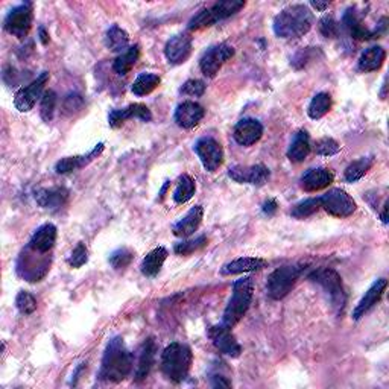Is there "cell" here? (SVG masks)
<instances>
[{
	"mask_svg": "<svg viewBox=\"0 0 389 389\" xmlns=\"http://www.w3.org/2000/svg\"><path fill=\"white\" fill-rule=\"evenodd\" d=\"M132 362L134 359H132V354L127 349L123 339L120 336L113 338L105 349L101 370H99V379L104 382L119 383L131 374Z\"/></svg>",
	"mask_w": 389,
	"mask_h": 389,
	"instance_id": "1",
	"label": "cell"
},
{
	"mask_svg": "<svg viewBox=\"0 0 389 389\" xmlns=\"http://www.w3.org/2000/svg\"><path fill=\"white\" fill-rule=\"evenodd\" d=\"M313 24V14L308 5H289L274 19V32L280 38H300L308 34Z\"/></svg>",
	"mask_w": 389,
	"mask_h": 389,
	"instance_id": "2",
	"label": "cell"
},
{
	"mask_svg": "<svg viewBox=\"0 0 389 389\" xmlns=\"http://www.w3.org/2000/svg\"><path fill=\"white\" fill-rule=\"evenodd\" d=\"M193 353L187 345L173 342L164 349L161 354L163 374L173 383H181L187 379L192 368Z\"/></svg>",
	"mask_w": 389,
	"mask_h": 389,
	"instance_id": "3",
	"label": "cell"
},
{
	"mask_svg": "<svg viewBox=\"0 0 389 389\" xmlns=\"http://www.w3.org/2000/svg\"><path fill=\"white\" fill-rule=\"evenodd\" d=\"M253 294H254L253 278L244 277L241 280L235 281L233 295H231L225 312H223L222 324L233 328L237 322L246 315V312L250 309L253 301Z\"/></svg>",
	"mask_w": 389,
	"mask_h": 389,
	"instance_id": "4",
	"label": "cell"
},
{
	"mask_svg": "<svg viewBox=\"0 0 389 389\" xmlns=\"http://www.w3.org/2000/svg\"><path fill=\"white\" fill-rule=\"evenodd\" d=\"M242 8H245V2H242V0H222V2L214 3L210 8L201 10L189 22L187 28L189 31H201L204 28H210L214 23L235 15Z\"/></svg>",
	"mask_w": 389,
	"mask_h": 389,
	"instance_id": "5",
	"label": "cell"
},
{
	"mask_svg": "<svg viewBox=\"0 0 389 389\" xmlns=\"http://www.w3.org/2000/svg\"><path fill=\"white\" fill-rule=\"evenodd\" d=\"M309 280L319 285L327 292L330 301H332L336 312H342L347 303V296L344 292L342 278L332 268H319L309 274Z\"/></svg>",
	"mask_w": 389,
	"mask_h": 389,
	"instance_id": "6",
	"label": "cell"
},
{
	"mask_svg": "<svg viewBox=\"0 0 389 389\" xmlns=\"http://www.w3.org/2000/svg\"><path fill=\"white\" fill-rule=\"evenodd\" d=\"M303 274L301 264H287L276 269L268 277L267 291L272 300H283L292 291L298 278Z\"/></svg>",
	"mask_w": 389,
	"mask_h": 389,
	"instance_id": "7",
	"label": "cell"
},
{
	"mask_svg": "<svg viewBox=\"0 0 389 389\" xmlns=\"http://www.w3.org/2000/svg\"><path fill=\"white\" fill-rule=\"evenodd\" d=\"M321 209H324L328 214L335 218H349L358 209L356 201L342 189H330L322 196Z\"/></svg>",
	"mask_w": 389,
	"mask_h": 389,
	"instance_id": "8",
	"label": "cell"
},
{
	"mask_svg": "<svg viewBox=\"0 0 389 389\" xmlns=\"http://www.w3.org/2000/svg\"><path fill=\"white\" fill-rule=\"evenodd\" d=\"M32 20H34V14H32L31 3H22L13 8V10L6 14L3 28L8 34L17 38H24L29 34L32 28Z\"/></svg>",
	"mask_w": 389,
	"mask_h": 389,
	"instance_id": "9",
	"label": "cell"
},
{
	"mask_svg": "<svg viewBox=\"0 0 389 389\" xmlns=\"http://www.w3.org/2000/svg\"><path fill=\"white\" fill-rule=\"evenodd\" d=\"M235 56V47L227 43L212 46L209 51L204 52L200 60V68L207 78H214L222 69V65Z\"/></svg>",
	"mask_w": 389,
	"mask_h": 389,
	"instance_id": "10",
	"label": "cell"
},
{
	"mask_svg": "<svg viewBox=\"0 0 389 389\" xmlns=\"http://www.w3.org/2000/svg\"><path fill=\"white\" fill-rule=\"evenodd\" d=\"M195 152L207 172H216L223 163L222 145L213 137H203L195 143Z\"/></svg>",
	"mask_w": 389,
	"mask_h": 389,
	"instance_id": "11",
	"label": "cell"
},
{
	"mask_svg": "<svg viewBox=\"0 0 389 389\" xmlns=\"http://www.w3.org/2000/svg\"><path fill=\"white\" fill-rule=\"evenodd\" d=\"M49 78H51L49 72H43L35 81H32L29 86L22 87L19 92L15 93L14 97L15 109H17L20 113H28L34 109V105L37 104L38 99H41V96H43V88L47 84Z\"/></svg>",
	"mask_w": 389,
	"mask_h": 389,
	"instance_id": "12",
	"label": "cell"
},
{
	"mask_svg": "<svg viewBox=\"0 0 389 389\" xmlns=\"http://www.w3.org/2000/svg\"><path fill=\"white\" fill-rule=\"evenodd\" d=\"M209 338L213 345L225 356L230 358H239L242 353V347L237 342L236 336L231 333V328L225 324H218L209 328Z\"/></svg>",
	"mask_w": 389,
	"mask_h": 389,
	"instance_id": "13",
	"label": "cell"
},
{
	"mask_svg": "<svg viewBox=\"0 0 389 389\" xmlns=\"http://www.w3.org/2000/svg\"><path fill=\"white\" fill-rule=\"evenodd\" d=\"M193 49V40L187 32H181V34L173 35L168 40L166 46H164V55L166 60L173 64H183L189 60V56L192 55Z\"/></svg>",
	"mask_w": 389,
	"mask_h": 389,
	"instance_id": "14",
	"label": "cell"
},
{
	"mask_svg": "<svg viewBox=\"0 0 389 389\" xmlns=\"http://www.w3.org/2000/svg\"><path fill=\"white\" fill-rule=\"evenodd\" d=\"M228 177L239 184H251L262 187L268 183L271 172L263 164L254 166H235L228 170Z\"/></svg>",
	"mask_w": 389,
	"mask_h": 389,
	"instance_id": "15",
	"label": "cell"
},
{
	"mask_svg": "<svg viewBox=\"0 0 389 389\" xmlns=\"http://www.w3.org/2000/svg\"><path fill=\"white\" fill-rule=\"evenodd\" d=\"M386 287H388L386 278H379L377 281H374V283H372L371 287L365 292V295L362 296V300L358 303V305H356V309L353 310V319L359 321L365 317L367 313L374 308L380 300H382Z\"/></svg>",
	"mask_w": 389,
	"mask_h": 389,
	"instance_id": "16",
	"label": "cell"
},
{
	"mask_svg": "<svg viewBox=\"0 0 389 389\" xmlns=\"http://www.w3.org/2000/svg\"><path fill=\"white\" fill-rule=\"evenodd\" d=\"M204 114L205 110L203 109V105L195 101H184L177 106L175 114H173V120H175L180 128L192 129L203 120Z\"/></svg>",
	"mask_w": 389,
	"mask_h": 389,
	"instance_id": "17",
	"label": "cell"
},
{
	"mask_svg": "<svg viewBox=\"0 0 389 389\" xmlns=\"http://www.w3.org/2000/svg\"><path fill=\"white\" fill-rule=\"evenodd\" d=\"M129 119H140L143 122H149L152 119V114L145 104H131L127 109L113 110L109 116V123L111 128H119Z\"/></svg>",
	"mask_w": 389,
	"mask_h": 389,
	"instance_id": "18",
	"label": "cell"
},
{
	"mask_svg": "<svg viewBox=\"0 0 389 389\" xmlns=\"http://www.w3.org/2000/svg\"><path fill=\"white\" fill-rule=\"evenodd\" d=\"M263 136V127L257 119L246 118L237 122L235 127V140L242 146H251L257 143Z\"/></svg>",
	"mask_w": 389,
	"mask_h": 389,
	"instance_id": "19",
	"label": "cell"
},
{
	"mask_svg": "<svg viewBox=\"0 0 389 389\" xmlns=\"http://www.w3.org/2000/svg\"><path fill=\"white\" fill-rule=\"evenodd\" d=\"M335 181L333 172L327 168H313L309 169L301 177V187L305 192H318L328 187Z\"/></svg>",
	"mask_w": 389,
	"mask_h": 389,
	"instance_id": "20",
	"label": "cell"
},
{
	"mask_svg": "<svg viewBox=\"0 0 389 389\" xmlns=\"http://www.w3.org/2000/svg\"><path fill=\"white\" fill-rule=\"evenodd\" d=\"M203 218H204V209H203V205H195L192 207L187 212V214L184 218H181L175 225L172 227V231H173V235H175L177 237H189V236H192L195 231L200 228L201 225V222H203Z\"/></svg>",
	"mask_w": 389,
	"mask_h": 389,
	"instance_id": "21",
	"label": "cell"
},
{
	"mask_svg": "<svg viewBox=\"0 0 389 389\" xmlns=\"http://www.w3.org/2000/svg\"><path fill=\"white\" fill-rule=\"evenodd\" d=\"M104 151V143H99L95 146L93 151H90L87 155H74V157H65V159H61L55 164V172L56 173H70L77 169H81L87 166L88 163H92L95 159H97L101 152Z\"/></svg>",
	"mask_w": 389,
	"mask_h": 389,
	"instance_id": "22",
	"label": "cell"
},
{
	"mask_svg": "<svg viewBox=\"0 0 389 389\" xmlns=\"http://www.w3.org/2000/svg\"><path fill=\"white\" fill-rule=\"evenodd\" d=\"M56 242V227L54 223H45L32 235L28 248L37 253L46 254L52 250Z\"/></svg>",
	"mask_w": 389,
	"mask_h": 389,
	"instance_id": "23",
	"label": "cell"
},
{
	"mask_svg": "<svg viewBox=\"0 0 389 389\" xmlns=\"http://www.w3.org/2000/svg\"><path fill=\"white\" fill-rule=\"evenodd\" d=\"M342 24H344V28L345 31L349 32L350 37L353 40H358V41H367V40H371V38H374L376 34L372 31H370L365 24L362 23L360 17L358 15V13H356L354 8H349L342 15Z\"/></svg>",
	"mask_w": 389,
	"mask_h": 389,
	"instance_id": "24",
	"label": "cell"
},
{
	"mask_svg": "<svg viewBox=\"0 0 389 389\" xmlns=\"http://www.w3.org/2000/svg\"><path fill=\"white\" fill-rule=\"evenodd\" d=\"M69 192L63 187L41 189L35 192V201L46 210H60L68 203Z\"/></svg>",
	"mask_w": 389,
	"mask_h": 389,
	"instance_id": "25",
	"label": "cell"
},
{
	"mask_svg": "<svg viewBox=\"0 0 389 389\" xmlns=\"http://www.w3.org/2000/svg\"><path fill=\"white\" fill-rule=\"evenodd\" d=\"M155 353H157L155 341L152 338H148L143 342L142 350H140L138 365L136 368V374H134L136 382H142V380H145L149 376V372H151L155 363Z\"/></svg>",
	"mask_w": 389,
	"mask_h": 389,
	"instance_id": "26",
	"label": "cell"
},
{
	"mask_svg": "<svg viewBox=\"0 0 389 389\" xmlns=\"http://www.w3.org/2000/svg\"><path fill=\"white\" fill-rule=\"evenodd\" d=\"M268 262L260 257H241L236 260H231L225 263L221 268L222 276H236V274H245V272L259 271L262 268H267Z\"/></svg>",
	"mask_w": 389,
	"mask_h": 389,
	"instance_id": "27",
	"label": "cell"
},
{
	"mask_svg": "<svg viewBox=\"0 0 389 389\" xmlns=\"http://www.w3.org/2000/svg\"><path fill=\"white\" fill-rule=\"evenodd\" d=\"M168 259V250L163 246L154 248L151 253L146 254L142 264H140V271L145 277H157L160 274L164 262Z\"/></svg>",
	"mask_w": 389,
	"mask_h": 389,
	"instance_id": "28",
	"label": "cell"
},
{
	"mask_svg": "<svg viewBox=\"0 0 389 389\" xmlns=\"http://www.w3.org/2000/svg\"><path fill=\"white\" fill-rule=\"evenodd\" d=\"M310 151L312 146L308 131H298L287 149V159L292 163H303L309 157Z\"/></svg>",
	"mask_w": 389,
	"mask_h": 389,
	"instance_id": "29",
	"label": "cell"
},
{
	"mask_svg": "<svg viewBox=\"0 0 389 389\" xmlns=\"http://www.w3.org/2000/svg\"><path fill=\"white\" fill-rule=\"evenodd\" d=\"M386 60V51L380 46H372L367 49L359 58V70L362 72H376L382 68Z\"/></svg>",
	"mask_w": 389,
	"mask_h": 389,
	"instance_id": "30",
	"label": "cell"
},
{
	"mask_svg": "<svg viewBox=\"0 0 389 389\" xmlns=\"http://www.w3.org/2000/svg\"><path fill=\"white\" fill-rule=\"evenodd\" d=\"M140 58V46L134 45L128 47L125 52H122L118 58H116L114 63H113V70L120 74V77H125L128 74L132 68H134L136 63L138 61Z\"/></svg>",
	"mask_w": 389,
	"mask_h": 389,
	"instance_id": "31",
	"label": "cell"
},
{
	"mask_svg": "<svg viewBox=\"0 0 389 389\" xmlns=\"http://www.w3.org/2000/svg\"><path fill=\"white\" fill-rule=\"evenodd\" d=\"M129 45V35L125 29H122L118 24L106 31L105 34V46L110 49L111 52H125Z\"/></svg>",
	"mask_w": 389,
	"mask_h": 389,
	"instance_id": "32",
	"label": "cell"
},
{
	"mask_svg": "<svg viewBox=\"0 0 389 389\" xmlns=\"http://www.w3.org/2000/svg\"><path fill=\"white\" fill-rule=\"evenodd\" d=\"M196 192V181L184 173V175H181L177 181V186L175 190H173V201L177 204H186L187 201H190L193 198Z\"/></svg>",
	"mask_w": 389,
	"mask_h": 389,
	"instance_id": "33",
	"label": "cell"
},
{
	"mask_svg": "<svg viewBox=\"0 0 389 389\" xmlns=\"http://www.w3.org/2000/svg\"><path fill=\"white\" fill-rule=\"evenodd\" d=\"M161 78L155 73H142L138 74L134 84L131 87V92L136 96H146L152 93L154 90L160 86Z\"/></svg>",
	"mask_w": 389,
	"mask_h": 389,
	"instance_id": "34",
	"label": "cell"
},
{
	"mask_svg": "<svg viewBox=\"0 0 389 389\" xmlns=\"http://www.w3.org/2000/svg\"><path fill=\"white\" fill-rule=\"evenodd\" d=\"M332 96L328 93H318L313 96V99L309 104V109H308V114L309 118L313 120H318L321 118H324V116L332 110Z\"/></svg>",
	"mask_w": 389,
	"mask_h": 389,
	"instance_id": "35",
	"label": "cell"
},
{
	"mask_svg": "<svg viewBox=\"0 0 389 389\" xmlns=\"http://www.w3.org/2000/svg\"><path fill=\"white\" fill-rule=\"evenodd\" d=\"M372 164H374V157H362V159L353 161L345 169L344 177L349 183H356V181H359L367 175V172L372 168Z\"/></svg>",
	"mask_w": 389,
	"mask_h": 389,
	"instance_id": "36",
	"label": "cell"
},
{
	"mask_svg": "<svg viewBox=\"0 0 389 389\" xmlns=\"http://www.w3.org/2000/svg\"><path fill=\"white\" fill-rule=\"evenodd\" d=\"M321 209V200L319 198H308L301 203L294 205L291 214L296 219H305L312 216L313 213H317Z\"/></svg>",
	"mask_w": 389,
	"mask_h": 389,
	"instance_id": "37",
	"label": "cell"
},
{
	"mask_svg": "<svg viewBox=\"0 0 389 389\" xmlns=\"http://www.w3.org/2000/svg\"><path fill=\"white\" fill-rule=\"evenodd\" d=\"M56 93L54 90H46L41 96V102H40V116L41 119L45 122H52L54 119V114H55V109H56Z\"/></svg>",
	"mask_w": 389,
	"mask_h": 389,
	"instance_id": "38",
	"label": "cell"
},
{
	"mask_svg": "<svg viewBox=\"0 0 389 389\" xmlns=\"http://www.w3.org/2000/svg\"><path fill=\"white\" fill-rule=\"evenodd\" d=\"M132 260H134V251L127 246L119 248V250L113 251L110 255V264L116 271H122L128 268Z\"/></svg>",
	"mask_w": 389,
	"mask_h": 389,
	"instance_id": "39",
	"label": "cell"
},
{
	"mask_svg": "<svg viewBox=\"0 0 389 389\" xmlns=\"http://www.w3.org/2000/svg\"><path fill=\"white\" fill-rule=\"evenodd\" d=\"M15 308L19 309L22 315H32L37 310L35 296L26 291H20L15 296Z\"/></svg>",
	"mask_w": 389,
	"mask_h": 389,
	"instance_id": "40",
	"label": "cell"
},
{
	"mask_svg": "<svg viewBox=\"0 0 389 389\" xmlns=\"http://www.w3.org/2000/svg\"><path fill=\"white\" fill-rule=\"evenodd\" d=\"M207 245V237L205 236H200L196 239H192V241H184V242H180L173 248V251H175L178 255H189V254H193L195 251L201 250Z\"/></svg>",
	"mask_w": 389,
	"mask_h": 389,
	"instance_id": "41",
	"label": "cell"
},
{
	"mask_svg": "<svg viewBox=\"0 0 389 389\" xmlns=\"http://www.w3.org/2000/svg\"><path fill=\"white\" fill-rule=\"evenodd\" d=\"M339 151H341V145H339L336 140L330 138V137H322V138L317 140L315 152L318 155L332 157V155H336Z\"/></svg>",
	"mask_w": 389,
	"mask_h": 389,
	"instance_id": "42",
	"label": "cell"
},
{
	"mask_svg": "<svg viewBox=\"0 0 389 389\" xmlns=\"http://www.w3.org/2000/svg\"><path fill=\"white\" fill-rule=\"evenodd\" d=\"M69 264L72 268H81L84 267V264L88 262V251L84 244H78L74 246V250L72 251L70 257H69Z\"/></svg>",
	"mask_w": 389,
	"mask_h": 389,
	"instance_id": "43",
	"label": "cell"
},
{
	"mask_svg": "<svg viewBox=\"0 0 389 389\" xmlns=\"http://www.w3.org/2000/svg\"><path fill=\"white\" fill-rule=\"evenodd\" d=\"M180 93L192 97H201L205 93V84L200 79H189L184 82V86L180 88Z\"/></svg>",
	"mask_w": 389,
	"mask_h": 389,
	"instance_id": "44",
	"label": "cell"
},
{
	"mask_svg": "<svg viewBox=\"0 0 389 389\" xmlns=\"http://www.w3.org/2000/svg\"><path fill=\"white\" fill-rule=\"evenodd\" d=\"M319 31L326 38H336L339 35V24L332 15H326L319 20Z\"/></svg>",
	"mask_w": 389,
	"mask_h": 389,
	"instance_id": "45",
	"label": "cell"
},
{
	"mask_svg": "<svg viewBox=\"0 0 389 389\" xmlns=\"http://www.w3.org/2000/svg\"><path fill=\"white\" fill-rule=\"evenodd\" d=\"M84 106V97L77 93H70L65 96L64 99V113L65 114H73L78 113L79 110H82Z\"/></svg>",
	"mask_w": 389,
	"mask_h": 389,
	"instance_id": "46",
	"label": "cell"
},
{
	"mask_svg": "<svg viewBox=\"0 0 389 389\" xmlns=\"http://www.w3.org/2000/svg\"><path fill=\"white\" fill-rule=\"evenodd\" d=\"M277 209H278V204L276 200H272V198L268 201H264V204L262 207V210L264 214H267V216H272V214H276Z\"/></svg>",
	"mask_w": 389,
	"mask_h": 389,
	"instance_id": "47",
	"label": "cell"
},
{
	"mask_svg": "<svg viewBox=\"0 0 389 389\" xmlns=\"http://www.w3.org/2000/svg\"><path fill=\"white\" fill-rule=\"evenodd\" d=\"M212 386L213 388H231V382L227 377L216 374L212 377Z\"/></svg>",
	"mask_w": 389,
	"mask_h": 389,
	"instance_id": "48",
	"label": "cell"
},
{
	"mask_svg": "<svg viewBox=\"0 0 389 389\" xmlns=\"http://www.w3.org/2000/svg\"><path fill=\"white\" fill-rule=\"evenodd\" d=\"M38 32H40V40H41V43L43 45H47L49 43V34L46 32V29L41 26L40 29H38Z\"/></svg>",
	"mask_w": 389,
	"mask_h": 389,
	"instance_id": "49",
	"label": "cell"
},
{
	"mask_svg": "<svg viewBox=\"0 0 389 389\" xmlns=\"http://www.w3.org/2000/svg\"><path fill=\"white\" fill-rule=\"evenodd\" d=\"M310 5H312L313 8H317L318 11H324L326 8H328V3H327V2H326V3H321V2H312Z\"/></svg>",
	"mask_w": 389,
	"mask_h": 389,
	"instance_id": "50",
	"label": "cell"
},
{
	"mask_svg": "<svg viewBox=\"0 0 389 389\" xmlns=\"http://www.w3.org/2000/svg\"><path fill=\"white\" fill-rule=\"evenodd\" d=\"M382 222L388 223V203L385 204V209H383V213H382Z\"/></svg>",
	"mask_w": 389,
	"mask_h": 389,
	"instance_id": "51",
	"label": "cell"
}]
</instances>
